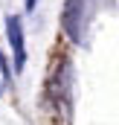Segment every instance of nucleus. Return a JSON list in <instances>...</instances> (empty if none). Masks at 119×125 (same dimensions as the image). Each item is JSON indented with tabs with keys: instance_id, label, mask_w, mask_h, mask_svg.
Wrapping results in <instances>:
<instances>
[{
	"instance_id": "nucleus-1",
	"label": "nucleus",
	"mask_w": 119,
	"mask_h": 125,
	"mask_svg": "<svg viewBox=\"0 0 119 125\" xmlns=\"http://www.w3.org/2000/svg\"><path fill=\"white\" fill-rule=\"evenodd\" d=\"M99 12V0H70L67 9H64V29L70 32V38L76 44H84L87 41V29L90 21L96 18Z\"/></svg>"
},
{
	"instance_id": "nucleus-2",
	"label": "nucleus",
	"mask_w": 119,
	"mask_h": 125,
	"mask_svg": "<svg viewBox=\"0 0 119 125\" xmlns=\"http://www.w3.org/2000/svg\"><path fill=\"white\" fill-rule=\"evenodd\" d=\"M6 38H9V47H12L15 67L23 70V64H26V44H23V21L18 15H9L6 18Z\"/></svg>"
},
{
	"instance_id": "nucleus-4",
	"label": "nucleus",
	"mask_w": 119,
	"mask_h": 125,
	"mask_svg": "<svg viewBox=\"0 0 119 125\" xmlns=\"http://www.w3.org/2000/svg\"><path fill=\"white\" fill-rule=\"evenodd\" d=\"M35 3H38V0H26V9H29V12L35 9Z\"/></svg>"
},
{
	"instance_id": "nucleus-3",
	"label": "nucleus",
	"mask_w": 119,
	"mask_h": 125,
	"mask_svg": "<svg viewBox=\"0 0 119 125\" xmlns=\"http://www.w3.org/2000/svg\"><path fill=\"white\" fill-rule=\"evenodd\" d=\"M9 82H12V76H9V64H6V55L0 52V96L6 93V87H9Z\"/></svg>"
}]
</instances>
